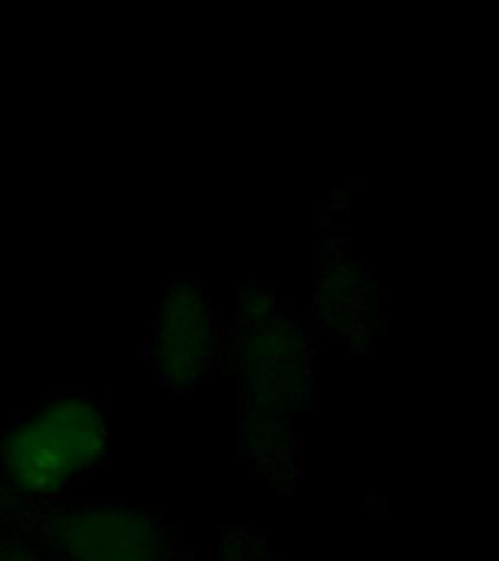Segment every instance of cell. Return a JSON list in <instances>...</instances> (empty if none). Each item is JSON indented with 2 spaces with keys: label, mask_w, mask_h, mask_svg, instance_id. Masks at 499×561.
<instances>
[{
  "label": "cell",
  "mask_w": 499,
  "mask_h": 561,
  "mask_svg": "<svg viewBox=\"0 0 499 561\" xmlns=\"http://www.w3.org/2000/svg\"><path fill=\"white\" fill-rule=\"evenodd\" d=\"M112 442V419L94 394H47L0 430V494L42 515L77 494Z\"/></svg>",
  "instance_id": "7a4b0ae2"
},
{
  "label": "cell",
  "mask_w": 499,
  "mask_h": 561,
  "mask_svg": "<svg viewBox=\"0 0 499 561\" xmlns=\"http://www.w3.org/2000/svg\"><path fill=\"white\" fill-rule=\"evenodd\" d=\"M310 310L322 331L359 348L380 328L383 289L348 245H330L315 263L310 284Z\"/></svg>",
  "instance_id": "5b68a950"
},
{
  "label": "cell",
  "mask_w": 499,
  "mask_h": 561,
  "mask_svg": "<svg viewBox=\"0 0 499 561\" xmlns=\"http://www.w3.org/2000/svg\"><path fill=\"white\" fill-rule=\"evenodd\" d=\"M38 543L59 561H175L170 526L120 497H70L38 517Z\"/></svg>",
  "instance_id": "3957f363"
},
{
  "label": "cell",
  "mask_w": 499,
  "mask_h": 561,
  "mask_svg": "<svg viewBox=\"0 0 499 561\" xmlns=\"http://www.w3.org/2000/svg\"><path fill=\"white\" fill-rule=\"evenodd\" d=\"M175 561H178V559H175Z\"/></svg>",
  "instance_id": "ba28073f"
},
{
  "label": "cell",
  "mask_w": 499,
  "mask_h": 561,
  "mask_svg": "<svg viewBox=\"0 0 499 561\" xmlns=\"http://www.w3.org/2000/svg\"><path fill=\"white\" fill-rule=\"evenodd\" d=\"M0 550H3V535H0Z\"/></svg>",
  "instance_id": "52a82bcc"
},
{
  "label": "cell",
  "mask_w": 499,
  "mask_h": 561,
  "mask_svg": "<svg viewBox=\"0 0 499 561\" xmlns=\"http://www.w3.org/2000/svg\"><path fill=\"white\" fill-rule=\"evenodd\" d=\"M149 363L173 392H193L225 359V316L199 280L164 289L149 324Z\"/></svg>",
  "instance_id": "277c9868"
},
{
  "label": "cell",
  "mask_w": 499,
  "mask_h": 561,
  "mask_svg": "<svg viewBox=\"0 0 499 561\" xmlns=\"http://www.w3.org/2000/svg\"><path fill=\"white\" fill-rule=\"evenodd\" d=\"M236 427L263 473L295 468L298 424L315 386L313 336L292 307L266 287H243L225 322V359Z\"/></svg>",
  "instance_id": "6da1fadb"
},
{
  "label": "cell",
  "mask_w": 499,
  "mask_h": 561,
  "mask_svg": "<svg viewBox=\"0 0 499 561\" xmlns=\"http://www.w3.org/2000/svg\"><path fill=\"white\" fill-rule=\"evenodd\" d=\"M0 561H59L38 543V538H21V535H3Z\"/></svg>",
  "instance_id": "8992f818"
}]
</instances>
